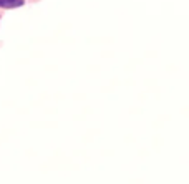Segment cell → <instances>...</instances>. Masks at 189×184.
Returning a JSON list of instances; mask_svg holds the SVG:
<instances>
[{
    "label": "cell",
    "mask_w": 189,
    "mask_h": 184,
    "mask_svg": "<svg viewBox=\"0 0 189 184\" xmlns=\"http://www.w3.org/2000/svg\"><path fill=\"white\" fill-rule=\"evenodd\" d=\"M23 0H0V7L2 9H15V7H22Z\"/></svg>",
    "instance_id": "6da1fadb"
}]
</instances>
